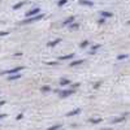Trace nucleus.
<instances>
[{
  "label": "nucleus",
  "mask_w": 130,
  "mask_h": 130,
  "mask_svg": "<svg viewBox=\"0 0 130 130\" xmlns=\"http://www.w3.org/2000/svg\"><path fill=\"white\" fill-rule=\"evenodd\" d=\"M43 17H44V14L39 13L38 16H34V17H30V18H27V20H24L21 24H24V25H26V24H31V22H35V21H38V20H42Z\"/></svg>",
  "instance_id": "1"
},
{
  "label": "nucleus",
  "mask_w": 130,
  "mask_h": 130,
  "mask_svg": "<svg viewBox=\"0 0 130 130\" xmlns=\"http://www.w3.org/2000/svg\"><path fill=\"white\" fill-rule=\"evenodd\" d=\"M21 70H24V67H17V68H13V69H10V70H4L2 72V75H5V74H18V72Z\"/></svg>",
  "instance_id": "2"
},
{
  "label": "nucleus",
  "mask_w": 130,
  "mask_h": 130,
  "mask_svg": "<svg viewBox=\"0 0 130 130\" xmlns=\"http://www.w3.org/2000/svg\"><path fill=\"white\" fill-rule=\"evenodd\" d=\"M39 12H40V9H39V8H32V9H30V10H29V12H26V17H27V18H30V17L38 16V14H39Z\"/></svg>",
  "instance_id": "3"
},
{
  "label": "nucleus",
  "mask_w": 130,
  "mask_h": 130,
  "mask_svg": "<svg viewBox=\"0 0 130 130\" xmlns=\"http://www.w3.org/2000/svg\"><path fill=\"white\" fill-rule=\"evenodd\" d=\"M72 94H74V90H65V91H60L59 92L60 98H67V96H70Z\"/></svg>",
  "instance_id": "4"
},
{
  "label": "nucleus",
  "mask_w": 130,
  "mask_h": 130,
  "mask_svg": "<svg viewBox=\"0 0 130 130\" xmlns=\"http://www.w3.org/2000/svg\"><path fill=\"white\" fill-rule=\"evenodd\" d=\"M81 112V108H77V109H74V111H70L67 113V117H70V116H75V115H78Z\"/></svg>",
  "instance_id": "5"
},
{
  "label": "nucleus",
  "mask_w": 130,
  "mask_h": 130,
  "mask_svg": "<svg viewBox=\"0 0 130 130\" xmlns=\"http://www.w3.org/2000/svg\"><path fill=\"white\" fill-rule=\"evenodd\" d=\"M75 18H74V16H72V17H69V18H67L62 22V25H70V24H73V21H74Z\"/></svg>",
  "instance_id": "6"
},
{
  "label": "nucleus",
  "mask_w": 130,
  "mask_h": 130,
  "mask_svg": "<svg viewBox=\"0 0 130 130\" xmlns=\"http://www.w3.org/2000/svg\"><path fill=\"white\" fill-rule=\"evenodd\" d=\"M60 42H61V39H55V40H53V42H50V43H48L47 46H48V47H55L56 44H59Z\"/></svg>",
  "instance_id": "7"
},
{
  "label": "nucleus",
  "mask_w": 130,
  "mask_h": 130,
  "mask_svg": "<svg viewBox=\"0 0 130 130\" xmlns=\"http://www.w3.org/2000/svg\"><path fill=\"white\" fill-rule=\"evenodd\" d=\"M73 56H74V53H70V55H65V56H61V57L59 59V61H62V60H70Z\"/></svg>",
  "instance_id": "8"
},
{
  "label": "nucleus",
  "mask_w": 130,
  "mask_h": 130,
  "mask_svg": "<svg viewBox=\"0 0 130 130\" xmlns=\"http://www.w3.org/2000/svg\"><path fill=\"white\" fill-rule=\"evenodd\" d=\"M61 126H62L61 124H56V125H53V126H50L47 130H60V129H61Z\"/></svg>",
  "instance_id": "9"
},
{
  "label": "nucleus",
  "mask_w": 130,
  "mask_h": 130,
  "mask_svg": "<svg viewBox=\"0 0 130 130\" xmlns=\"http://www.w3.org/2000/svg\"><path fill=\"white\" fill-rule=\"evenodd\" d=\"M125 120V116L122 117H118V118H115V120H112V124H118V122H122Z\"/></svg>",
  "instance_id": "10"
},
{
  "label": "nucleus",
  "mask_w": 130,
  "mask_h": 130,
  "mask_svg": "<svg viewBox=\"0 0 130 130\" xmlns=\"http://www.w3.org/2000/svg\"><path fill=\"white\" fill-rule=\"evenodd\" d=\"M83 61H85V60H75V61L70 62V67H77V65H81Z\"/></svg>",
  "instance_id": "11"
},
{
  "label": "nucleus",
  "mask_w": 130,
  "mask_h": 130,
  "mask_svg": "<svg viewBox=\"0 0 130 130\" xmlns=\"http://www.w3.org/2000/svg\"><path fill=\"white\" fill-rule=\"evenodd\" d=\"M79 5H89V7H92L94 3H92V2H85V0H82V2H79Z\"/></svg>",
  "instance_id": "12"
},
{
  "label": "nucleus",
  "mask_w": 130,
  "mask_h": 130,
  "mask_svg": "<svg viewBox=\"0 0 130 130\" xmlns=\"http://www.w3.org/2000/svg\"><path fill=\"white\" fill-rule=\"evenodd\" d=\"M20 77H21L20 74H13V75H10L8 79H9V81H16V79H20Z\"/></svg>",
  "instance_id": "13"
},
{
  "label": "nucleus",
  "mask_w": 130,
  "mask_h": 130,
  "mask_svg": "<svg viewBox=\"0 0 130 130\" xmlns=\"http://www.w3.org/2000/svg\"><path fill=\"white\" fill-rule=\"evenodd\" d=\"M60 85H61V86H67V85H70V81H69V79H65V78H62V79L60 81Z\"/></svg>",
  "instance_id": "14"
},
{
  "label": "nucleus",
  "mask_w": 130,
  "mask_h": 130,
  "mask_svg": "<svg viewBox=\"0 0 130 130\" xmlns=\"http://www.w3.org/2000/svg\"><path fill=\"white\" fill-rule=\"evenodd\" d=\"M78 27H79V24H74V22H73V24L69 25V29H70V30H75V29H78Z\"/></svg>",
  "instance_id": "15"
},
{
  "label": "nucleus",
  "mask_w": 130,
  "mask_h": 130,
  "mask_svg": "<svg viewBox=\"0 0 130 130\" xmlns=\"http://www.w3.org/2000/svg\"><path fill=\"white\" fill-rule=\"evenodd\" d=\"M90 122L91 124H99V122H102V118H91Z\"/></svg>",
  "instance_id": "16"
},
{
  "label": "nucleus",
  "mask_w": 130,
  "mask_h": 130,
  "mask_svg": "<svg viewBox=\"0 0 130 130\" xmlns=\"http://www.w3.org/2000/svg\"><path fill=\"white\" fill-rule=\"evenodd\" d=\"M100 14L103 17H112V13L111 12H100Z\"/></svg>",
  "instance_id": "17"
},
{
  "label": "nucleus",
  "mask_w": 130,
  "mask_h": 130,
  "mask_svg": "<svg viewBox=\"0 0 130 130\" xmlns=\"http://www.w3.org/2000/svg\"><path fill=\"white\" fill-rule=\"evenodd\" d=\"M42 91H43V92H48V91H51V87H50V86H43Z\"/></svg>",
  "instance_id": "18"
},
{
  "label": "nucleus",
  "mask_w": 130,
  "mask_h": 130,
  "mask_svg": "<svg viewBox=\"0 0 130 130\" xmlns=\"http://www.w3.org/2000/svg\"><path fill=\"white\" fill-rule=\"evenodd\" d=\"M89 43H90L89 40H85V42H82V43H81V48H85V47H87V46H89Z\"/></svg>",
  "instance_id": "19"
},
{
  "label": "nucleus",
  "mask_w": 130,
  "mask_h": 130,
  "mask_svg": "<svg viewBox=\"0 0 130 130\" xmlns=\"http://www.w3.org/2000/svg\"><path fill=\"white\" fill-rule=\"evenodd\" d=\"M127 57V55H118L117 56V60H124V59H126Z\"/></svg>",
  "instance_id": "20"
},
{
  "label": "nucleus",
  "mask_w": 130,
  "mask_h": 130,
  "mask_svg": "<svg viewBox=\"0 0 130 130\" xmlns=\"http://www.w3.org/2000/svg\"><path fill=\"white\" fill-rule=\"evenodd\" d=\"M25 3H18V4H16L14 7H13V9H18V8H21V7H22Z\"/></svg>",
  "instance_id": "21"
},
{
  "label": "nucleus",
  "mask_w": 130,
  "mask_h": 130,
  "mask_svg": "<svg viewBox=\"0 0 130 130\" xmlns=\"http://www.w3.org/2000/svg\"><path fill=\"white\" fill-rule=\"evenodd\" d=\"M65 4H67V0H61V2H59V3H57V5H59V7H62V5H65Z\"/></svg>",
  "instance_id": "22"
},
{
  "label": "nucleus",
  "mask_w": 130,
  "mask_h": 130,
  "mask_svg": "<svg viewBox=\"0 0 130 130\" xmlns=\"http://www.w3.org/2000/svg\"><path fill=\"white\" fill-rule=\"evenodd\" d=\"M78 86H79V83H73V85H70V90H74V89H77L78 87Z\"/></svg>",
  "instance_id": "23"
},
{
  "label": "nucleus",
  "mask_w": 130,
  "mask_h": 130,
  "mask_svg": "<svg viewBox=\"0 0 130 130\" xmlns=\"http://www.w3.org/2000/svg\"><path fill=\"white\" fill-rule=\"evenodd\" d=\"M98 48H100V44H95V46H94V47L91 48V51H92V52H95V51H96Z\"/></svg>",
  "instance_id": "24"
},
{
  "label": "nucleus",
  "mask_w": 130,
  "mask_h": 130,
  "mask_svg": "<svg viewBox=\"0 0 130 130\" xmlns=\"http://www.w3.org/2000/svg\"><path fill=\"white\" fill-rule=\"evenodd\" d=\"M47 65H57L59 64V61H48V62H46Z\"/></svg>",
  "instance_id": "25"
},
{
  "label": "nucleus",
  "mask_w": 130,
  "mask_h": 130,
  "mask_svg": "<svg viewBox=\"0 0 130 130\" xmlns=\"http://www.w3.org/2000/svg\"><path fill=\"white\" fill-rule=\"evenodd\" d=\"M8 35V31H0V37H5Z\"/></svg>",
  "instance_id": "26"
},
{
  "label": "nucleus",
  "mask_w": 130,
  "mask_h": 130,
  "mask_svg": "<svg viewBox=\"0 0 130 130\" xmlns=\"http://www.w3.org/2000/svg\"><path fill=\"white\" fill-rule=\"evenodd\" d=\"M100 85H102V82H98V83H95L94 87H95V89H99V87H100Z\"/></svg>",
  "instance_id": "27"
},
{
  "label": "nucleus",
  "mask_w": 130,
  "mask_h": 130,
  "mask_svg": "<svg viewBox=\"0 0 130 130\" xmlns=\"http://www.w3.org/2000/svg\"><path fill=\"white\" fill-rule=\"evenodd\" d=\"M22 117H24V115H22V113H21V115H18V116L16 117V120L18 121V120H21V118H22Z\"/></svg>",
  "instance_id": "28"
},
{
  "label": "nucleus",
  "mask_w": 130,
  "mask_h": 130,
  "mask_svg": "<svg viewBox=\"0 0 130 130\" xmlns=\"http://www.w3.org/2000/svg\"><path fill=\"white\" fill-rule=\"evenodd\" d=\"M104 22H105V18H100V20H99V24H100V25L104 24Z\"/></svg>",
  "instance_id": "29"
},
{
  "label": "nucleus",
  "mask_w": 130,
  "mask_h": 130,
  "mask_svg": "<svg viewBox=\"0 0 130 130\" xmlns=\"http://www.w3.org/2000/svg\"><path fill=\"white\" fill-rule=\"evenodd\" d=\"M7 115H0V120H3V118H5Z\"/></svg>",
  "instance_id": "30"
},
{
  "label": "nucleus",
  "mask_w": 130,
  "mask_h": 130,
  "mask_svg": "<svg viewBox=\"0 0 130 130\" xmlns=\"http://www.w3.org/2000/svg\"><path fill=\"white\" fill-rule=\"evenodd\" d=\"M4 104H5V102H4V100H0V107L4 105Z\"/></svg>",
  "instance_id": "31"
},
{
  "label": "nucleus",
  "mask_w": 130,
  "mask_h": 130,
  "mask_svg": "<svg viewBox=\"0 0 130 130\" xmlns=\"http://www.w3.org/2000/svg\"><path fill=\"white\" fill-rule=\"evenodd\" d=\"M103 130H112V129H109V127H107V129H103Z\"/></svg>",
  "instance_id": "32"
},
{
  "label": "nucleus",
  "mask_w": 130,
  "mask_h": 130,
  "mask_svg": "<svg viewBox=\"0 0 130 130\" xmlns=\"http://www.w3.org/2000/svg\"><path fill=\"white\" fill-rule=\"evenodd\" d=\"M60 130H64V129H60Z\"/></svg>",
  "instance_id": "33"
}]
</instances>
